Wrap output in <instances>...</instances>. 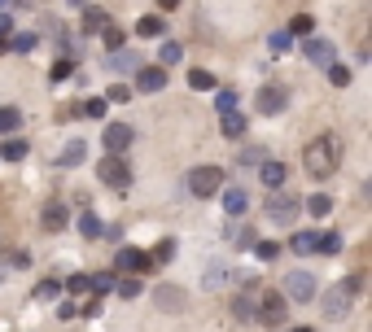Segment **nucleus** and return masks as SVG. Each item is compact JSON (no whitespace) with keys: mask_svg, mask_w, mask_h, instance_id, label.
<instances>
[{"mask_svg":"<svg viewBox=\"0 0 372 332\" xmlns=\"http://www.w3.org/2000/svg\"><path fill=\"white\" fill-rule=\"evenodd\" d=\"M110 70H114V74H128V70H140V57L132 53V48H128V53H123V48H114V53H110Z\"/></svg>","mask_w":372,"mask_h":332,"instance_id":"nucleus-18","label":"nucleus"},{"mask_svg":"<svg viewBox=\"0 0 372 332\" xmlns=\"http://www.w3.org/2000/svg\"><path fill=\"white\" fill-rule=\"evenodd\" d=\"M9 35H13V18H9V13H0V48H5Z\"/></svg>","mask_w":372,"mask_h":332,"instance_id":"nucleus-44","label":"nucleus"},{"mask_svg":"<svg viewBox=\"0 0 372 332\" xmlns=\"http://www.w3.org/2000/svg\"><path fill=\"white\" fill-rule=\"evenodd\" d=\"M254 253H259V258H267V263H271V258H276V245H271V241H259V245H254Z\"/></svg>","mask_w":372,"mask_h":332,"instance_id":"nucleus-46","label":"nucleus"},{"mask_svg":"<svg viewBox=\"0 0 372 332\" xmlns=\"http://www.w3.org/2000/svg\"><path fill=\"white\" fill-rule=\"evenodd\" d=\"M101 35H106V48H110V53H114V48H123V40H128V31H123V27H114V22H106V27H101Z\"/></svg>","mask_w":372,"mask_h":332,"instance_id":"nucleus-30","label":"nucleus"},{"mask_svg":"<svg viewBox=\"0 0 372 332\" xmlns=\"http://www.w3.org/2000/svg\"><path fill=\"white\" fill-rule=\"evenodd\" d=\"M167 31V22H162V13H145L140 22H136V35H145V40H158Z\"/></svg>","mask_w":372,"mask_h":332,"instance_id":"nucleus-19","label":"nucleus"},{"mask_svg":"<svg viewBox=\"0 0 372 332\" xmlns=\"http://www.w3.org/2000/svg\"><path fill=\"white\" fill-rule=\"evenodd\" d=\"M281 110H285V92L281 88H263L259 92V114L267 118V114H281Z\"/></svg>","mask_w":372,"mask_h":332,"instance_id":"nucleus-16","label":"nucleus"},{"mask_svg":"<svg viewBox=\"0 0 372 332\" xmlns=\"http://www.w3.org/2000/svg\"><path fill=\"white\" fill-rule=\"evenodd\" d=\"M223 188V166H193L188 175V193L202 201V197H215Z\"/></svg>","mask_w":372,"mask_h":332,"instance_id":"nucleus-4","label":"nucleus"},{"mask_svg":"<svg viewBox=\"0 0 372 332\" xmlns=\"http://www.w3.org/2000/svg\"><path fill=\"white\" fill-rule=\"evenodd\" d=\"M285 297L289 302H311L315 297V275L311 271H289L285 275Z\"/></svg>","mask_w":372,"mask_h":332,"instance_id":"nucleus-7","label":"nucleus"},{"mask_svg":"<svg viewBox=\"0 0 372 332\" xmlns=\"http://www.w3.org/2000/svg\"><path fill=\"white\" fill-rule=\"evenodd\" d=\"M337 158H342V149H337L333 136H315V140L303 149V166H307L311 180H329V175L337 171Z\"/></svg>","mask_w":372,"mask_h":332,"instance_id":"nucleus-1","label":"nucleus"},{"mask_svg":"<svg viewBox=\"0 0 372 332\" xmlns=\"http://www.w3.org/2000/svg\"><path fill=\"white\" fill-rule=\"evenodd\" d=\"M303 57H307V62H315V66H333V57H337V53H333V44H329V40L307 35V40H303Z\"/></svg>","mask_w":372,"mask_h":332,"instance_id":"nucleus-12","label":"nucleus"},{"mask_svg":"<svg viewBox=\"0 0 372 332\" xmlns=\"http://www.w3.org/2000/svg\"><path fill=\"white\" fill-rule=\"evenodd\" d=\"M355 293H359V275H346L342 285H333V289L325 293V315H329V319H342L346 311H351Z\"/></svg>","mask_w":372,"mask_h":332,"instance_id":"nucleus-2","label":"nucleus"},{"mask_svg":"<svg viewBox=\"0 0 372 332\" xmlns=\"http://www.w3.org/2000/svg\"><path fill=\"white\" fill-rule=\"evenodd\" d=\"M79 232H84L88 241H96V236H101V232H106V227H101V219H96L92 210H84V214H79Z\"/></svg>","mask_w":372,"mask_h":332,"instance_id":"nucleus-27","label":"nucleus"},{"mask_svg":"<svg viewBox=\"0 0 372 332\" xmlns=\"http://www.w3.org/2000/svg\"><path fill=\"white\" fill-rule=\"evenodd\" d=\"M136 88L140 92H162L167 88V66H140L136 70Z\"/></svg>","mask_w":372,"mask_h":332,"instance_id":"nucleus-14","label":"nucleus"},{"mask_svg":"<svg viewBox=\"0 0 372 332\" xmlns=\"http://www.w3.org/2000/svg\"><path fill=\"white\" fill-rule=\"evenodd\" d=\"M132 136H136V132H132L128 122H110L106 132H101V140H106V153H118V158H123V153L132 149Z\"/></svg>","mask_w":372,"mask_h":332,"instance_id":"nucleus-9","label":"nucleus"},{"mask_svg":"<svg viewBox=\"0 0 372 332\" xmlns=\"http://www.w3.org/2000/svg\"><path fill=\"white\" fill-rule=\"evenodd\" d=\"M114 289V275H96L92 280V293H110Z\"/></svg>","mask_w":372,"mask_h":332,"instance_id":"nucleus-45","label":"nucleus"},{"mask_svg":"<svg viewBox=\"0 0 372 332\" xmlns=\"http://www.w3.org/2000/svg\"><path fill=\"white\" fill-rule=\"evenodd\" d=\"M267 162V149H245L241 153V166H263Z\"/></svg>","mask_w":372,"mask_h":332,"instance_id":"nucleus-37","label":"nucleus"},{"mask_svg":"<svg viewBox=\"0 0 372 332\" xmlns=\"http://www.w3.org/2000/svg\"><path fill=\"white\" fill-rule=\"evenodd\" d=\"M285 332H315V328H307V324H303V328H285Z\"/></svg>","mask_w":372,"mask_h":332,"instance_id":"nucleus-49","label":"nucleus"},{"mask_svg":"<svg viewBox=\"0 0 372 332\" xmlns=\"http://www.w3.org/2000/svg\"><path fill=\"white\" fill-rule=\"evenodd\" d=\"M70 74H74V62H70V57H62V62H53L48 79H53V84H62V79H70Z\"/></svg>","mask_w":372,"mask_h":332,"instance_id":"nucleus-34","label":"nucleus"},{"mask_svg":"<svg viewBox=\"0 0 372 332\" xmlns=\"http://www.w3.org/2000/svg\"><path fill=\"white\" fill-rule=\"evenodd\" d=\"M245 206H250V197H245L241 188H228V193H223V210H228V214H245Z\"/></svg>","mask_w":372,"mask_h":332,"instance_id":"nucleus-22","label":"nucleus"},{"mask_svg":"<svg viewBox=\"0 0 372 332\" xmlns=\"http://www.w3.org/2000/svg\"><path fill=\"white\" fill-rule=\"evenodd\" d=\"M311 27H315V22H311V18H307V13H298V18H293V22H289V31H293V35H303V40H307V35H311Z\"/></svg>","mask_w":372,"mask_h":332,"instance_id":"nucleus-35","label":"nucleus"},{"mask_svg":"<svg viewBox=\"0 0 372 332\" xmlns=\"http://www.w3.org/2000/svg\"><path fill=\"white\" fill-rule=\"evenodd\" d=\"M219 132L228 136V140H241V136H245V118H241L237 110H232V114H223V118H219Z\"/></svg>","mask_w":372,"mask_h":332,"instance_id":"nucleus-20","label":"nucleus"},{"mask_svg":"<svg viewBox=\"0 0 372 332\" xmlns=\"http://www.w3.org/2000/svg\"><path fill=\"white\" fill-rule=\"evenodd\" d=\"M259 293H263L259 285H245V289L232 297V315H237L241 324H250V319L259 315Z\"/></svg>","mask_w":372,"mask_h":332,"instance_id":"nucleus-8","label":"nucleus"},{"mask_svg":"<svg viewBox=\"0 0 372 332\" xmlns=\"http://www.w3.org/2000/svg\"><path fill=\"white\" fill-rule=\"evenodd\" d=\"M66 223H70V210L62 206V201H48V206L40 210V227H44V232H62Z\"/></svg>","mask_w":372,"mask_h":332,"instance_id":"nucleus-13","label":"nucleus"},{"mask_svg":"<svg viewBox=\"0 0 372 332\" xmlns=\"http://www.w3.org/2000/svg\"><path fill=\"white\" fill-rule=\"evenodd\" d=\"M298 210H303V201L289 197V193H281V188L267 197V219H271V223H293Z\"/></svg>","mask_w":372,"mask_h":332,"instance_id":"nucleus-6","label":"nucleus"},{"mask_svg":"<svg viewBox=\"0 0 372 332\" xmlns=\"http://www.w3.org/2000/svg\"><path fill=\"white\" fill-rule=\"evenodd\" d=\"M289 249L298 253V258H307V253H320V232H298L289 241Z\"/></svg>","mask_w":372,"mask_h":332,"instance_id":"nucleus-17","label":"nucleus"},{"mask_svg":"<svg viewBox=\"0 0 372 332\" xmlns=\"http://www.w3.org/2000/svg\"><path fill=\"white\" fill-rule=\"evenodd\" d=\"M188 88H193V92L215 88V74H210V70H188Z\"/></svg>","mask_w":372,"mask_h":332,"instance_id":"nucleus-29","label":"nucleus"},{"mask_svg":"<svg viewBox=\"0 0 372 332\" xmlns=\"http://www.w3.org/2000/svg\"><path fill=\"white\" fill-rule=\"evenodd\" d=\"M66 289H70V293H88V289H92V280H88V275H70V280H66Z\"/></svg>","mask_w":372,"mask_h":332,"instance_id":"nucleus-41","label":"nucleus"},{"mask_svg":"<svg viewBox=\"0 0 372 332\" xmlns=\"http://www.w3.org/2000/svg\"><path fill=\"white\" fill-rule=\"evenodd\" d=\"M0 158H5V162H22V158H27V140L9 136L5 144H0Z\"/></svg>","mask_w":372,"mask_h":332,"instance_id":"nucleus-21","label":"nucleus"},{"mask_svg":"<svg viewBox=\"0 0 372 332\" xmlns=\"http://www.w3.org/2000/svg\"><path fill=\"white\" fill-rule=\"evenodd\" d=\"M329 79H333V88H346V84H351V70H346V66H329Z\"/></svg>","mask_w":372,"mask_h":332,"instance_id":"nucleus-40","label":"nucleus"},{"mask_svg":"<svg viewBox=\"0 0 372 332\" xmlns=\"http://www.w3.org/2000/svg\"><path fill=\"white\" fill-rule=\"evenodd\" d=\"M0 280H5V267H0Z\"/></svg>","mask_w":372,"mask_h":332,"instance_id":"nucleus-51","label":"nucleus"},{"mask_svg":"<svg viewBox=\"0 0 372 332\" xmlns=\"http://www.w3.org/2000/svg\"><path fill=\"white\" fill-rule=\"evenodd\" d=\"M84 114H88V118H106V101H101V96H96V101H88V105H84Z\"/></svg>","mask_w":372,"mask_h":332,"instance_id":"nucleus-43","label":"nucleus"},{"mask_svg":"<svg viewBox=\"0 0 372 332\" xmlns=\"http://www.w3.org/2000/svg\"><path fill=\"white\" fill-rule=\"evenodd\" d=\"M171 253H176V245H171V241H162L154 253H149V263H171Z\"/></svg>","mask_w":372,"mask_h":332,"instance_id":"nucleus-39","label":"nucleus"},{"mask_svg":"<svg viewBox=\"0 0 372 332\" xmlns=\"http://www.w3.org/2000/svg\"><path fill=\"white\" fill-rule=\"evenodd\" d=\"M154 263H149V253L145 249H132V245H123L114 253V271H149Z\"/></svg>","mask_w":372,"mask_h":332,"instance_id":"nucleus-11","label":"nucleus"},{"mask_svg":"<svg viewBox=\"0 0 372 332\" xmlns=\"http://www.w3.org/2000/svg\"><path fill=\"white\" fill-rule=\"evenodd\" d=\"M180 57H184V48H180L176 40H167V44H162V53H158V62H162V66H176Z\"/></svg>","mask_w":372,"mask_h":332,"instance_id":"nucleus-32","label":"nucleus"},{"mask_svg":"<svg viewBox=\"0 0 372 332\" xmlns=\"http://www.w3.org/2000/svg\"><path fill=\"white\" fill-rule=\"evenodd\" d=\"M215 105H219V114H232V110H237V92H232V88H219V92H215Z\"/></svg>","mask_w":372,"mask_h":332,"instance_id":"nucleus-33","label":"nucleus"},{"mask_svg":"<svg viewBox=\"0 0 372 332\" xmlns=\"http://www.w3.org/2000/svg\"><path fill=\"white\" fill-rule=\"evenodd\" d=\"M285 175H289V171H285L281 162H263V166H259V180H263L267 193H276V188L285 184Z\"/></svg>","mask_w":372,"mask_h":332,"instance_id":"nucleus-15","label":"nucleus"},{"mask_svg":"<svg viewBox=\"0 0 372 332\" xmlns=\"http://www.w3.org/2000/svg\"><path fill=\"white\" fill-rule=\"evenodd\" d=\"M5 48H9V53H31V48H35V35H31V31H18V35L5 40Z\"/></svg>","mask_w":372,"mask_h":332,"instance_id":"nucleus-26","label":"nucleus"},{"mask_svg":"<svg viewBox=\"0 0 372 332\" xmlns=\"http://www.w3.org/2000/svg\"><path fill=\"white\" fill-rule=\"evenodd\" d=\"M106 101H118V105H123V101H132V92H128V84H114V88L106 92Z\"/></svg>","mask_w":372,"mask_h":332,"instance_id":"nucleus-42","label":"nucleus"},{"mask_svg":"<svg viewBox=\"0 0 372 332\" xmlns=\"http://www.w3.org/2000/svg\"><path fill=\"white\" fill-rule=\"evenodd\" d=\"M114 293H118L123 302H132V297H140V293H145V285H140V280H136V275H123V280H118V285H114Z\"/></svg>","mask_w":372,"mask_h":332,"instance_id":"nucleus-24","label":"nucleus"},{"mask_svg":"<svg viewBox=\"0 0 372 332\" xmlns=\"http://www.w3.org/2000/svg\"><path fill=\"white\" fill-rule=\"evenodd\" d=\"M342 249V236L337 232H320V253H337Z\"/></svg>","mask_w":372,"mask_h":332,"instance_id":"nucleus-36","label":"nucleus"},{"mask_svg":"<svg viewBox=\"0 0 372 332\" xmlns=\"http://www.w3.org/2000/svg\"><path fill=\"white\" fill-rule=\"evenodd\" d=\"M154 302H158V311H171V315H180L184 306H188V293L180 285H158L154 289Z\"/></svg>","mask_w":372,"mask_h":332,"instance_id":"nucleus-10","label":"nucleus"},{"mask_svg":"<svg viewBox=\"0 0 372 332\" xmlns=\"http://www.w3.org/2000/svg\"><path fill=\"white\" fill-rule=\"evenodd\" d=\"M96 175H101V184H110L118 193H128V184H132V171H128V162H123L118 153H106V158L96 162Z\"/></svg>","mask_w":372,"mask_h":332,"instance_id":"nucleus-5","label":"nucleus"},{"mask_svg":"<svg viewBox=\"0 0 372 332\" xmlns=\"http://www.w3.org/2000/svg\"><path fill=\"white\" fill-rule=\"evenodd\" d=\"M307 210H311L315 219H325V214L333 210V197H325V193H315V197H307Z\"/></svg>","mask_w":372,"mask_h":332,"instance_id":"nucleus-28","label":"nucleus"},{"mask_svg":"<svg viewBox=\"0 0 372 332\" xmlns=\"http://www.w3.org/2000/svg\"><path fill=\"white\" fill-rule=\"evenodd\" d=\"M5 5H9V0H0V9H5Z\"/></svg>","mask_w":372,"mask_h":332,"instance_id":"nucleus-50","label":"nucleus"},{"mask_svg":"<svg viewBox=\"0 0 372 332\" xmlns=\"http://www.w3.org/2000/svg\"><path fill=\"white\" fill-rule=\"evenodd\" d=\"M106 22H110V13H106V9H96V5H92V9L84 13V31H101V27H106Z\"/></svg>","mask_w":372,"mask_h":332,"instance_id":"nucleus-31","label":"nucleus"},{"mask_svg":"<svg viewBox=\"0 0 372 332\" xmlns=\"http://www.w3.org/2000/svg\"><path fill=\"white\" fill-rule=\"evenodd\" d=\"M223 285V267H210V275H206V289H219Z\"/></svg>","mask_w":372,"mask_h":332,"instance_id":"nucleus-47","label":"nucleus"},{"mask_svg":"<svg viewBox=\"0 0 372 332\" xmlns=\"http://www.w3.org/2000/svg\"><path fill=\"white\" fill-rule=\"evenodd\" d=\"M84 153H88V149H84V140H70V144L62 149L57 166H79V162H84Z\"/></svg>","mask_w":372,"mask_h":332,"instance_id":"nucleus-23","label":"nucleus"},{"mask_svg":"<svg viewBox=\"0 0 372 332\" xmlns=\"http://www.w3.org/2000/svg\"><path fill=\"white\" fill-rule=\"evenodd\" d=\"M57 289H62L57 280H40V285H35V297H40V302H48V297H57Z\"/></svg>","mask_w":372,"mask_h":332,"instance_id":"nucleus-38","label":"nucleus"},{"mask_svg":"<svg viewBox=\"0 0 372 332\" xmlns=\"http://www.w3.org/2000/svg\"><path fill=\"white\" fill-rule=\"evenodd\" d=\"M158 5H162V13H167V9H176V5H180V0H158Z\"/></svg>","mask_w":372,"mask_h":332,"instance_id":"nucleus-48","label":"nucleus"},{"mask_svg":"<svg viewBox=\"0 0 372 332\" xmlns=\"http://www.w3.org/2000/svg\"><path fill=\"white\" fill-rule=\"evenodd\" d=\"M254 319H263L267 328H285V319H289V297L285 293H259V315Z\"/></svg>","mask_w":372,"mask_h":332,"instance_id":"nucleus-3","label":"nucleus"},{"mask_svg":"<svg viewBox=\"0 0 372 332\" xmlns=\"http://www.w3.org/2000/svg\"><path fill=\"white\" fill-rule=\"evenodd\" d=\"M74 5H79V0H74Z\"/></svg>","mask_w":372,"mask_h":332,"instance_id":"nucleus-52","label":"nucleus"},{"mask_svg":"<svg viewBox=\"0 0 372 332\" xmlns=\"http://www.w3.org/2000/svg\"><path fill=\"white\" fill-rule=\"evenodd\" d=\"M18 127H22V114L13 105H0V136H13Z\"/></svg>","mask_w":372,"mask_h":332,"instance_id":"nucleus-25","label":"nucleus"}]
</instances>
